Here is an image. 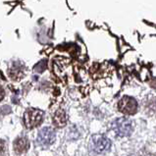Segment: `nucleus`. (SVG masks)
<instances>
[{"mask_svg":"<svg viewBox=\"0 0 156 156\" xmlns=\"http://www.w3.org/2000/svg\"><path fill=\"white\" fill-rule=\"evenodd\" d=\"M111 147V141L102 135H93L90 139V148L96 154L105 153Z\"/></svg>","mask_w":156,"mask_h":156,"instance_id":"1","label":"nucleus"},{"mask_svg":"<svg viewBox=\"0 0 156 156\" xmlns=\"http://www.w3.org/2000/svg\"><path fill=\"white\" fill-rule=\"evenodd\" d=\"M43 112L38 109H28L24 114V124L28 129H33L42 122Z\"/></svg>","mask_w":156,"mask_h":156,"instance_id":"2","label":"nucleus"},{"mask_svg":"<svg viewBox=\"0 0 156 156\" xmlns=\"http://www.w3.org/2000/svg\"><path fill=\"white\" fill-rule=\"evenodd\" d=\"M112 130L118 136H127L132 132V122L128 118H119L112 123Z\"/></svg>","mask_w":156,"mask_h":156,"instance_id":"3","label":"nucleus"},{"mask_svg":"<svg viewBox=\"0 0 156 156\" xmlns=\"http://www.w3.org/2000/svg\"><path fill=\"white\" fill-rule=\"evenodd\" d=\"M118 108L120 112L126 115H133L136 113L137 102L131 96H124L120 99L118 103Z\"/></svg>","mask_w":156,"mask_h":156,"instance_id":"4","label":"nucleus"},{"mask_svg":"<svg viewBox=\"0 0 156 156\" xmlns=\"http://www.w3.org/2000/svg\"><path fill=\"white\" fill-rule=\"evenodd\" d=\"M37 144L41 147H47L55 140V133L50 128H43L38 133Z\"/></svg>","mask_w":156,"mask_h":156,"instance_id":"5","label":"nucleus"},{"mask_svg":"<svg viewBox=\"0 0 156 156\" xmlns=\"http://www.w3.org/2000/svg\"><path fill=\"white\" fill-rule=\"evenodd\" d=\"M29 140L26 137H19L14 141V149H15V152L18 154H22L26 152L27 150L29 149Z\"/></svg>","mask_w":156,"mask_h":156,"instance_id":"6","label":"nucleus"},{"mask_svg":"<svg viewBox=\"0 0 156 156\" xmlns=\"http://www.w3.org/2000/svg\"><path fill=\"white\" fill-rule=\"evenodd\" d=\"M53 123L56 127L62 128L67 124V115L63 109H58L53 117Z\"/></svg>","mask_w":156,"mask_h":156,"instance_id":"7","label":"nucleus"},{"mask_svg":"<svg viewBox=\"0 0 156 156\" xmlns=\"http://www.w3.org/2000/svg\"><path fill=\"white\" fill-rule=\"evenodd\" d=\"M9 75L11 76L13 80H19L23 77V75H24L23 68L19 65H14L13 68L10 70V72H9Z\"/></svg>","mask_w":156,"mask_h":156,"instance_id":"8","label":"nucleus"},{"mask_svg":"<svg viewBox=\"0 0 156 156\" xmlns=\"http://www.w3.org/2000/svg\"><path fill=\"white\" fill-rule=\"evenodd\" d=\"M4 151H5V142L0 140V156L4 153Z\"/></svg>","mask_w":156,"mask_h":156,"instance_id":"9","label":"nucleus"},{"mask_svg":"<svg viewBox=\"0 0 156 156\" xmlns=\"http://www.w3.org/2000/svg\"><path fill=\"white\" fill-rule=\"evenodd\" d=\"M3 97H4V90L2 88V87L0 86V101L3 99Z\"/></svg>","mask_w":156,"mask_h":156,"instance_id":"10","label":"nucleus"},{"mask_svg":"<svg viewBox=\"0 0 156 156\" xmlns=\"http://www.w3.org/2000/svg\"><path fill=\"white\" fill-rule=\"evenodd\" d=\"M149 84H150V86L152 87H155V88H156V78H154V79L152 80V81H150V82H149Z\"/></svg>","mask_w":156,"mask_h":156,"instance_id":"11","label":"nucleus"}]
</instances>
